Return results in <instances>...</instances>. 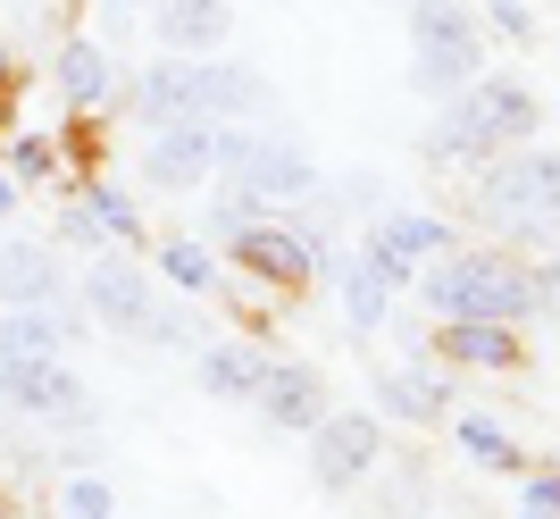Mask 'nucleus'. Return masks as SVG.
<instances>
[{"instance_id":"nucleus-1","label":"nucleus","mask_w":560,"mask_h":519,"mask_svg":"<svg viewBox=\"0 0 560 519\" xmlns=\"http://www.w3.org/2000/svg\"><path fill=\"white\" fill-rule=\"evenodd\" d=\"M135 118L167 126V118H201V126H252L277 118V84L252 68V59H160V68L135 76Z\"/></svg>"},{"instance_id":"nucleus-2","label":"nucleus","mask_w":560,"mask_h":519,"mask_svg":"<svg viewBox=\"0 0 560 519\" xmlns=\"http://www.w3.org/2000/svg\"><path fill=\"white\" fill-rule=\"evenodd\" d=\"M544 126V101L518 84V76H477L468 93L435 101V126L419 135V160L427 168H486L518 142H536Z\"/></svg>"},{"instance_id":"nucleus-3","label":"nucleus","mask_w":560,"mask_h":519,"mask_svg":"<svg viewBox=\"0 0 560 519\" xmlns=\"http://www.w3.org/2000/svg\"><path fill=\"white\" fill-rule=\"evenodd\" d=\"M477 227H493L502 252H560V151L544 142H518L502 160L477 168V193H468Z\"/></svg>"},{"instance_id":"nucleus-4","label":"nucleus","mask_w":560,"mask_h":519,"mask_svg":"<svg viewBox=\"0 0 560 519\" xmlns=\"http://www.w3.org/2000/svg\"><path fill=\"white\" fill-rule=\"evenodd\" d=\"M410 293L427 302V319H435V327H444V319L536 327V277H527V260L502 252V243H477V252H444V260H427Z\"/></svg>"},{"instance_id":"nucleus-5","label":"nucleus","mask_w":560,"mask_h":519,"mask_svg":"<svg viewBox=\"0 0 560 519\" xmlns=\"http://www.w3.org/2000/svg\"><path fill=\"white\" fill-rule=\"evenodd\" d=\"M210 168L226 185H252L268 210L284 201H318V160L302 151V135H284V126H218L210 135Z\"/></svg>"},{"instance_id":"nucleus-6","label":"nucleus","mask_w":560,"mask_h":519,"mask_svg":"<svg viewBox=\"0 0 560 519\" xmlns=\"http://www.w3.org/2000/svg\"><path fill=\"white\" fill-rule=\"evenodd\" d=\"M486 76V25L460 0H410V93L452 101Z\"/></svg>"},{"instance_id":"nucleus-7","label":"nucleus","mask_w":560,"mask_h":519,"mask_svg":"<svg viewBox=\"0 0 560 519\" xmlns=\"http://www.w3.org/2000/svg\"><path fill=\"white\" fill-rule=\"evenodd\" d=\"M0 402L34 427H59V436H93V385L75 360H34V353H9L0 344Z\"/></svg>"},{"instance_id":"nucleus-8","label":"nucleus","mask_w":560,"mask_h":519,"mask_svg":"<svg viewBox=\"0 0 560 519\" xmlns=\"http://www.w3.org/2000/svg\"><path fill=\"white\" fill-rule=\"evenodd\" d=\"M302 445H310V486L335 495V503H351L385 470V419H376V411H327Z\"/></svg>"},{"instance_id":"nucleus-9","label":"nucleus","mask_w":560,"mask_h":519,"mask_svg":"<svg viewBox=\"0 0 560 519\" xmlns=\"http://www.w3.org/2000/svg\"><path fill=\"white\" fill-rule=\"evenodd\" d=\"M84 310H93L109 335H135V344H151V327H160V277L151 268H135L126 252H93V268H84Z\"/></svg>"},{"instance_id":"nucleus-10","label":"nucleus","mask_w":560,"mask_h":519,"mask_svg":"<svg viewBox=\"0 0 560 519\" xmlns=\"http://www.w3.org/2000/svg\"><path fill=\"white\" fill-rule=\"evenodd\" d=\"M452 402H460V394H452V378H444L427 353L369 378V411H376L385 427H419V436H427V427H444V419H452Z\"/></svg>"},{"instance_id":"nucleus-11","label":"nucleus","mask_w":560,"mask_h":519,"mask_svg":"<svg viewBox=\"0 0 560 519\" xmlns=\"http://www.w3.org/2000/svg\"><path fill=\"white\" fill-rule=\"evenodd\" d=\"M259 427L268 436H310V427L327 419V378L310 369V360H277L268 353V378H259Z\"/></svg>"},{"instance_id":"nucleus-12","label":"nucleus","mask_w":560,"mask_h":519,"mask_svg":"<svg viewBox=\"0 0 560 519\" xmlns=\"http://www.w3.org/2000/svg\"><path fill=\"white\" fill-rule=\"evenodd\" d=\"M234 268L252 285H310L318 268H310V235L293 227V218H259V227H243V235H226Z\"/></svg>"},{"instance_id":"nucleus-13","label":"nucleus","mask_w":560,"mask_h":519,"mask_svg":"<svg viewBox=\"0 0 560 519\" xmlns=\"http://www.w3.org/2000/svg\"><path fill=\"white\" fill-rule=\"evenodd\" d=\"M210 135H218V126H201V118L151 126V142H142V185H151V193H192L201 176H218V168H210Z\"/></svg>"},{"instance_id":"nucleus-14","label":"nucleus","mask_w":560,"mask_h":519,"mask_svg":"<svg viewBox=\"0 0 560 519\" xmlns=\"http://www.w3.org/2000/svg\"><path fill=\"white\" fill-rule=\"evenodd\" d=\"M151 34H160V59H218L234 43V0H160Z\"/></svg>"},{"instance_id":"nucleus-15","label":"nucleus","mask_w":560,"mask_h":519,"mask_svg":"<svg viewBox=\"0 0 560 519\" xmlns=\"http://www.w3.org/2000/svg\"><path fill=\"white\" fill-rule=\"evenodd\" d=\"M427 360H444V369H518V327H493V319H444V327L427 335Z\"/></svg>"},{"instance_id":"nucleus-16","label":"nucleus","mask_w":560,"mask_h":519,"mask_svg":"<svg viewBox=\"0 0 560 519\" xmlns=\"http://www.w3.org/2000/svg\"><path fill=\"white\" fill-rule=\"evenodd\" d=\"M192 378H201V394H210V402H243V411H252V402H259V378H268V353H259V344L218 335V344H201V353H192Z\"/></svg>"},{"instance_id":"nucleus-17","label":"nucleus","mask_w":560,"mask_h":519,"mask_svg":"<svg viewBox=\"0 0 560 519\" xmlns=\"http://www.w3.org/2000/svg\"><path fill=\"white\" fill-rule=\"evenodd\" d=\"M369 235L385 243V252H401L410 268H427V260L460 252V227H452V218H435V210H376V218H369Z\"/></svg>"},{"instance_id":"nucleus-18","label":"nucleus","mask_w":560,"mask_h":519,"mask_svg":"<svg viewBox=\"0 0 560 519\" xmlns=\"http://www.w3.org/2000/svg\"><path fill=\"white\" fill-rule=\"evenodd\" d=\"M0 302H9V310L68 302V285H59V260H50V243H0Z\"/></svg>"},{"instance_id":"nucleus-19","label":"nucleus","mask_w":560,"mask_h":519,"mask_svg":"<svg viewBox=\"0 0 560 519\" xmlns=\"http://www.w3.org/2000/svg\"><path fill=\"white\" fill-rule=\"evenodd\" d=\"M59 93H68V109H101V101L117 93V59H109V43L75 34V43L59 50Z\"/></svg>"},{"instance_id":"nucleus-20","label":"nucleus","mask_w":560,"mask_h":519,"mask_svg":"<svg viewBox=\"0 0 560 519\" xmlns=\"http://www.w3.org/2000/svg\"><path fill=\"white\" fill-rule=\"evenodd\" d=\"M452 436H460V452L477 461V470H493V477H518V470H527L518 436L493 419V411H452Z\"/></svg>"},{"instance_id":"nucleus-21","label":"nucleus","mask_w":560,"mask_h":519,"mask_svg":"<svg viewBox=\"0 0 560 519\" xmlns=\"http://www.w3.org/2000/svg\"><path fill=\"white\" fill-rule=\"evenodd\" d=\"M335 285H343V319H351V335H385V327H394V293H385V285H376L360 260H343V268H335Z\"/></svg>"},{"instance_id":"nucleus-22","label":"nucleus","mask_w":560,"mask_h":519,"mask_svg":"<svg viewBox=\"0 0 560 519\" xmlns=\"http://www.w3.org/2000/svg\"><path fill=\"white\" fill-rule=\"evenodd\" d=\"M160 268H167V285H176V293H218V252H210V243H192V235L167 243Z\"/></svg>"},{"instance_id":"nucleus-23","label":"nucleus","mask_w":560,"mask_h":519,"mask_svg":"<svg viewBox=\"0 0 560 519\" xmlns=\"http://www.w3.org/2000/svg\"><path fill=\"white\" fill-rule=\"evenodd\" d=\"M59 519H117V495L101 470H68L59 477Z\"/></svg>"},{"instance_id":"nucleus-24","label":"nucleus","mask_w":560,"mask_h":519,"mask_svg":"<svg viewBox=\"0 0 560 519\" xmlns=\"http://www.w3.org/2000/svg\"><path fill=\"white\" fill-rule=\"evenodd\" d=\"M84 210H93V227L117 243V252H126V243H142V218H135V201H126L117 185H93V193H84Z\"/></svg>"},{"instance_id":"nucleus-25","label":"nucleus","mask_w":560,"mask_h":519,"mask_svg":"<svg viewBox=\"0 0 560 519\" xmlns=\"http://www.w3.org/2000/svg\"><path fill=\"white\" fill-rule=\"evenodd\" d=\"M351 260H360V268H369V277L385 285V293H410V285H419V268H410L401 252H385L376 235H360V243H351Z\"/></svg>"},{"instance_id":"nucleus-26","label":"nucleus","mask_w":560,"mask_h":519,"mask_svg":"<svg viewBox=\"0 0 560 519\" xmlns=\"http://www.w3.org/2000/svg\"><path fill=\"white\" fill-rule=\"evenodd\" d=\"M486 25L502 43H536V9H527V0H486Z\"/></svg>"},{"instance_id":"nucleus-27","label":"nucleus","mask_w":560,"mask_h":519,"mask_svg":"<svg viewBox=\"0 0 560 519\" xmlns=\"http://www.w3.org/2000/svg\"><path fill=\"white\" fill-rule=\"evenodd\" d=\"M527 277H536V327L560 319V252H536V260H527Z\"/></svg>"},{"instance_id":"nucleus-28","label":"nucleus","mask_w":560,"mask_h":519,"mask_svg":"<svg viewBox=\"0 0 560 519\" xmlns=\"http://www.w3.org/2000/svg\"><path fill=\"white\" fill-rule=\"evenodd\" d=\"M50 168H59V151H50L43 135H18V142H9V176H34V185H43Z\"/></svg>"},{"instance_id":"nucleus-29","label":"nucleus","mask_w":560,"mask_h":519,"mask_svg":"<svg viewBox=\"0 0 560 519\" xmlns=\"http://www.w3.org/2000/svg\"><path fill=\"white\" fill-rule=\"evenodd\" d=\"M518 503L527 511H560V470H518Z\"/></svg>"},{"instance_id":"nucleus-30","label":"nucleus","mask_w":560,"mask_h":519,"mask_svg":"<svg viewBox=\"0 0 560 519\" xmlns=\"http://www.w3.org/2000/svg\"><path fill=\"white\" fill-rule=\"evenodd\" d=\"M59 235H68V243H84V252H101V227H93V210H84V201H75V210L59 218Z\"/></svg>"},{"instance_id":"nucleus-31","label":"nucleus","mask_w":560,"mask_h":519,"mask_svg":"<svg viewBox=\"0 0 560 519\" xmlns=\"http://www.w3.org/2000/svg\"><path fill=\"white\" fill-rule=\"evenodd\" d=\"M101 9H109V18H135V9H160V0H101Z\"/></svg>"},{"instance_id":"nucleus-32","label":"nucleus","mask_w":560,"mask_h":519,"mask_svg":"<svg viewBox=\"0 0 560 519\" xmlns=\"http://www.w3.org/2000/svg\"><path fill=\"white\" fill-rule=\"evenodd\" d=\"M18 210V185H9V168H0V218Z\"/></svg>"},{"instance_id":"nucleus-33","label":"nucleus","mask_w":560,"mask_h":519,"mask_svg":"<svg viewBox=\"0 0 560 519\" xmlns=\"http://www.w3.org/2000/svg\"><path fill=\"white\" fill-rule=\"evenodd\" d=\"M511 519H560V511H527V503H518V511H511Z\"/></svg>"},{"instance_id":"nucleus-34","label":"nucleus","mask_w":560,"mask_h":519,"mask_svg":"<svg viewBox=\"0 0 560 519\" xmlns=\"http://www.w3.org/2000/svg\"><path fill=\"white\" fill-rule=\"evenodd\" d=\"M419 519H435V511H419Z\"/></svg>"},{"instance_id":"nucleus-35","label":"nucleus","mask_w":560,"mask_h":519,"mask_svg":"<svg viewBox=\"0 0 560 519\" xmlns=\"http://www.w3.org/2000/svg\"><path fill=\"white\" fill-rule=\"evenodd\" d=\"M0 519H9V511H0Z\"/></svg>"}]
</instances>
